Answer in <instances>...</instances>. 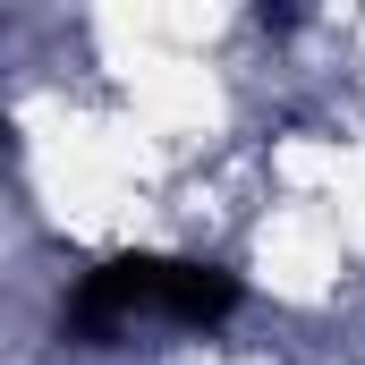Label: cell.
I'll return each instance as SVG.
<instances>
[{
  "label": "cell",
  "mask_w": 365,
  "mask_h": 365,
  "mask_svg": "<svg viewBox=\"0 0 365 365\" xmlns=\"http://www.w3.org/2000/svg\"><path fill=\"white\" fill-rule=\"evenodd\" d=\"M238 272L230 264H195V255H170L162 264V323H187V331H212L238 314Z\"/></svg>",
  "instance_id": "2"
},
{
  "label": "cell",
  "mask_w": 365,
  "mask_h": 365,
  "mask_svg": "<svg viewBox=\"0 0 365 365\" xmlns=\"http://www.w3.org/2000/svg\"><path fill=\"white\" fill-rule=\"evenodd\" d=\"M162 264H170V255H110V264H93V272L68 289V306H60L68 340L110 349L136 314H162Z\"/></svg>",
  "instance_id": "1"
}]
</instances>
